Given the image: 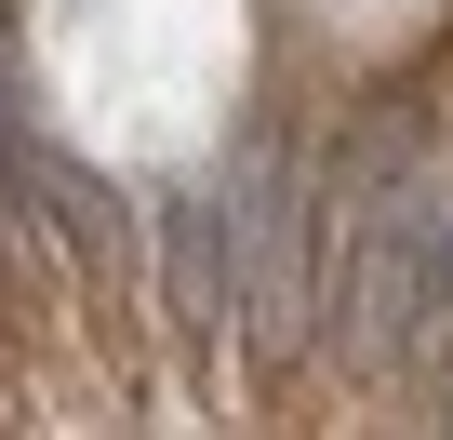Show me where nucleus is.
<instances>
[{"mask_svg":"<svg viewBox=\"0 0 453 440\" xmlns=\"http://www.w3.org/2000/svg\"><path fill=\"white\" fill-rule=\"evenodd\" d=\"M387 200H360V228H347V254H334V334H347V360H400L426 320H440V228H453V174L426 160V147H400L387 174H373Z\"/></svg>","mask_w":453,"mask_h":440,"instance_id":"f257e3e1","label":"nucleus"},{"mask_svg":"<svg viewBox=\"0 0 453 440\" xmlns=\"http://www.w3.org/2000/svg\"><path fill=\"white\" fill-rule=\"evenodd\" d=\"M173 320L187 334L226 320V187H187L173 200Z\"/></svg>","mask_w":453,"mask_h":440,"instance_id":"f03ea898","label":"nucleus"}]
</instances>
